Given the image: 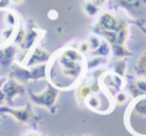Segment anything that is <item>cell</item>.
Listing matches in <instances>:
<instances>
[{
  "label": "cell",
  "mask_w": 146,
  "mask_h": 136,
  "mask_svg": "<svg viewBox=\"0 0 146 136\" xmlns=\"http://www.w3.org/2000/svg\"><path fill=\"white\" fill-rule=\"evenodd\" d=\"M37 36H38V32L34 30V29H30L27 32H25V36H24V38H23V42L20 43V46H21V48L25 50V51H27V50H30L32 46H34V43L36 41V38H37Z\"/></svg>",
  "instance_id": "cell-8"
},
{
  "label": "cell",
  "mask_w": 146,
  "mask_h": 136,
  "mask_svg": "<svg viewBox=\"0 0 146 136\" xmlns=\"http://www.w3.org/2000/svg\"><path fill=\"white\" fill-rule=\"evenodd\" d=\"M113 50H114V53L116 56H126V54H130V52H127V50L124 47V45H114L113 46Z\"/></svg>",
  "instance_id": "cell-19"
},
{
  "label": "cell",
  "mask_w": 146,
  "mask_h": 136,
  "mask_svg": "<svg viewBox=\"0 0 146 136\" xmlns=\"http://www.w3.org/2000/svg\"><path fill=\"white\" fill-rule=\"evenodd\" d=\"M50 58H51V54L46 50H43L42 47H36L34 52L31 53V56L29 57V60L25 62V67L29 68V67H35V66H38V64H43Z\"/></svg>",
  "instance_id": "cell-3"
},
{
  "label": "cell",
  "mask_w": 146,
  "mask_h": 136,
  "mask_svg": "<svg viewBox=\"0 0 146 136\" xmlns=\"http://www.w3.org/2000/svg\"><path fill=\"white\" fill-rule=\"evenodd\" d=\"M24 92V88L17 84L15 80H8L4 86L1 87V93L4 94V98L13 99L14 97L21 94Z\"/></svg>",
  "instance_id": "cell-6"
},
{
  "label": "cell",
  "mask_w": 146,
  "mask_h": 136,
  "mask_svg": "<svg viewBox=\"0 0 146 136\" xmlns=\"http://www.w3.org/2000/svg\"><path fill=\"white\" fill-rule=\"evenodd\" d=\"M104 62H105L104 57H92V58H89L88 62H87V66H88V68H97L98 66L103 64Z\"/></svg>",
  "instance_id": "cell-17"
},
{
  "label": "cell",
  "mask_w": 146,
  "mask_h": 136,
  "mask_svg": "<svg viewBox=\"0 0 146 136\" xmlns=\"http://www.w3.org/2000/svg\"><path fill=\"white\" fill-rule=\"evenodd\" d=\"M3 83H4V80H3L1 78H0V88H1V87H3Z\"/></svg>",
  "instance_id": "cell-30"
},
{
  "label": "cell",
  "mask_w": 146,
  "mask_h": 136,
  "mask_svg": "<svg viewBox=\"0 0 146 136\" xmlns=\"http://www.w3.org/2000/svg\"><path fill=\"white\" fill-rule=\"evenodd\" d=\"M57 95H58V90L54 87H50L48 86L45 90L41 92V93H38V94L31 93L30 97L32 99V102L36 103L37 105H42V106L51 108V106L54 104V102H56Z\"/></svg>",
  "instance_id": "cell-2"
},
{
  "label": "cell",
  "mask_w": 146,
  "mask_h": 136,
  "mask_svg": "<svg viewBox=\"0 0 146 136\" xmlns=\"http://www.w3.org/2000/svg\"><path fill=\"white\" fill-rule=\"evenodd\" d=\"M89 50H90V46H89L88 41L81 42V45H79V51H81V53H87V52H89Z\"/></svg>",
  "instance_id": "cell-25"
},
{
  "label": "cell",
  "mask_w": 146,
  "mask_h": 136,
  "mask_svg": "<svg viewBox=\"0 0 146 136\" xmlns=\"http://www.w3.org/2000/svg\"><path fill=\"white\" fill-rule=\"evenodd\" d=\"M10 1H11V0H0V9H6V8H9Z\"/></svg>",
  "instance_id": "cell-27"
},
{
  "label": "cell",
  "mask_w": 146,
  "mask_h": 136,
  "mask_svg": "<svg viewBox=\"0 0 146 136\" xmlns=\"http://www.w3.org/2000/svg\"><path fill=\"white\" fill-rule=\"evenodd\" d=\"M15 53H16L15 46H8L5 48L0 50V66H3V67L10 66L13 58L15 57Z\"/></svg>",
  "instance_id": "cell-7"
},
{
  "label": "cell",
  "mask_w": 146,
  "mask_h": 136,
  "mask_svg": "<svg viewBox=\"0 0 146 136\" xmlns=\"http://www.w3.org/2000/svg\"><path fill=\"white\" fill-rule=\"evenodd\" d=\"M0 111L11 114L17 121H21V123H27L32 117V113L30 111V109L26 108H5V106H1Z\"/></svg>",
  "instance_id": "cell-5"
},
{
  "label": "cell",
  "mask_w": 146,
  "mask_h": 136,
  "mask_svg": "<svg viewBox=\"0 0 146 136\" xmlns=\"http://www.w3.org/2000/svg\"><path fill=\"white\" fill-rule=\"evenodd\" d=\"M135 86L140 92L142 93H146V78H139L135 82Z\"/></svg>",
  "instance_id": "cell-22"
},
{
  "label": "cell",
  "mask_w": 146,
  "mask_h": 136,
  "mask_svg": "<svg viewBox=\"0 0 146 136\" xmlns=\"http://www.w3.org/2000/svg\"><path fill=\"white\" fill-rule=\"evenodd\" d=\"M134 113H136L140 116H146V98L140 99L134 105Z\"/></svg>",
  "instance_id": "cell-12"
},
{
  "label": "cell",
  "mask_w": 146,
  "mask_h": 136,
  "mask_svg": "<svg viewBox=\"0 0 146 136\" xmlns=\"http://www.w3.org/2000/svg\"><path fill=\"white\" fill-rule=\"evenodd\" d=\"M29 69H30V79H42L46 77L47 67L45 64H38Z\"/></svg>",
  "instance_id": "cell-10"
},
{
  "label": "cell",
  "mask_w": 146,
  "mask_h": 136,
  "mask_svg": "<svg viewBox=\"0 0 146 136\" xmlns=\"http://www.w3.org/2000/svg\"><path fill=\"white\" fill-rule=\"evenodd\" d=\"M13 34H14V27H8V29H4L3 30V32H1V36H3V38L4 40H8V38H10L13 36Z\"/></svg>",
  "instance_id": "cell-23"
},
{
  "label": "cell",
  "mask_w": 146,
  "mask_h": 136,
  "mask_svg": "<svg viewBox=\"0 0 146 136\" xmlns=\"http://www.w3.org/2000/svg\"><path fill=\"white\" fill-rule=\"evenodd\" d=\"M114 68H115V72L118 73V76L123 77L124 73H125V69H126V63L124 61H120V62H118V63L115 64Z\"/></svg>",
  "instance_id": "cell-21"
},
{
  "label": "cell",
  "mask_w": 146,
  "mask_h": 136,
  "mask_svg": "<svg viewBox=\"0 0 146 136\" xmlns=\"http://www.w3.org/2000/svg\"><path fill=\"white\" fill-rule=\"evenodd\" d=\"M109 52H110V47H109V45L107 42H102L100 46L93 52V54H98L99 57H105L109 54Z\"/></svg>",
  "instance_id": "cell-15"
},
{
  "label": "cell",
  "mask_w": 146,
  "mask_h": 136,
  "mask_svg": "<svg viewBox=\"0 0 146 136\" xmlns=\"http://www.w3.org/2000/svg\"><path fill=\"white\" fill-rule=\"evenodd\" d=\"M24 136H42V135H41V134H38L37 131H27Z\"/></svg>",
  "instance_id": "cell-28"
},
{
  "label": "cell",
  "mask_w": 146,
  "mask_h": 136,
  "mask_svg": "<svg viewBox=\"0 0 146 136\" xmlns=\"http://www.w3.org/2000/svg\"><path fill=\"white\" fill-rule=\"evenodd\" d=\"M92 93H93V90H92V86L90 84H82L76 90V98H77L78 102H86L87 98Z\"/></svg>",
  "instance_id": "cell-9"
},
{
  "label": "cell",
  "mask_w": 146,
  "mask_h": 136,
  "mask_svg": "<svg viewBox=\"0 0 146 136\" xmlns=\"http://www.w3.org/2000/svg\"><path fill=\"white\" fill-rule=\"evenodd\" d=\"M6 19H8V20H6V21H8V24H9L11 27H14V25L16 24V20H15V17H14V15H13L11 13L6 15Z\"/></svg>",
  "instance_id": "cell-26"
},
{
  "label": "cell",
  "mask_w": 146,
  "mask_h": 136,
  "mask_svg": "<svg viewBox=\"0 0 146 136\" xmlns=\"http://www.w3.org/2000/svg\"><path fill=\"white\" fill-rule=\"evenodd\" d=\"M87 105L93 110H100V98L98 95H89L87 98Z\"/></svg>",
  "instance_id": "cell-14"
},
{
  "label": "cell",
  "mask_w": 146,
  "mask_h": 136,
  "mask_svg": "<svg viewBox=\"0 0 146 136\" xmlns=\"http://www.w3.org/2000/svg\"><path fill=\"white\" fill-rule=\"evenodd\" d=\"M127 99V95L125 93H118L115 97V102L118 103V104H124V103L126 102Z\"/></svg>",
  "instance_id": "cell-24"
},
{
  "label": "cell",
  "mask_w": 146,
  "mask_h": 136,
  "mask_svg": "<svg viewBox=\"0 0 146 136\" xmlns=\"http://www.w3.org/2000/svg\"><path fill=\"white\" fill-rule=\"evenodd\" d=\"M119 1L129 9H137L141 5V0H119Z\"/></svg>",
  "instance_id": "cell-18"
},
{
  "label": "cell",
  "mask_w": 146,
  "mask_h": 136,
  "mask_svg": "<svg viewBox=\"0 0 146 136\" xmlns=\"http://www.w3.org/2000/svg\"><path fill=\"white\" fill-rule=\"evenodd\" d=\"M136 68H137V71L140 73L146 74V50L141 53V56L139 57L137 63H136Z\"/></svg>",
  "instance_id": "cell-16"
},
{
  "label": "cell",
  "mask_w": 146,
  "mask_h": 136,
  "mask_svg": "<svg viewBox=\"0 0 146 136\" xmlns=\"http://www.w3.org/2000/svg\"><path fill=\"white\" fill-rule=\"evenodd\" d=\"M120 26V23L118 19L110 13H103L100 14L99 19H98V27L102 30L108 31H116Z\"/></svg>",
  "instance_id": "cell-4"
},
{
  "label": "cell",
  "mask_w": 146,
  "mask_h": 136,
  "mask_svg": "<svg viewBox=\"0 0 146 136\" xmlns=\"http://www.w3.org/2000/svg\"><path fill=\"white\" fill-rule=\"evenodd\" d=\"M1 43H3V42H1V40H0V46H1Z\"/></svg>",
  "instance_id": "cell-31"
},
{
  "label": "cell",
  "mask_w": 146,
  "mask_h": 136,
  "mask_svg": "<svg viewBox=\"0 0 146 136\" xmlns=\"http://www.w3.org/2000/svg\"><path fill=\"white\" fill-rule=\"evenodd\" d=\"M84 11L87 15H89V16H96L97 14L99 13V6H98L96 3L87 1L84 4Z\"/></svg>",
  "instance_id": "cell-13"
},
{
  "label": "cell",
  "mask_w": 146,
  "mask_h": 136,
  "mask_svg": "<svg viewBox=\"0 0 146 136\" xmlns=\"http://www.w3.org/2000/svg\"><path fill=\"white\" fill-rule=\"evenodd\" d=\"M11 1H14V3H16V4H19V3H21L23 0H11Z\"/></svg>",
  "instance_id": "cell-29"
},
{
  "label": "cell",
  "mask_w": 146,
  "mask_h": 136,
  "mask_svg": "<svg viewBox=\"0 0 146 136\" xmlns=\"http://www.w3.org/2000/svg\"><path fill=\"white\" fill-rule=\"evenodd\" d=\"M127 36H129V29L120 24L119 29L115 31V45H124L127 40Z\"/></svg>",
  "instance_id": "cell-11"
},
{
  "label": "cell",
  "mask_w": 146,
  "mask_h": 136,
  "mask_svg": "<svg viewBox=\"0 0 146 136\" xmlns=\"http://www.w3.org/2000/svg\"><path fill=\"white\" fill-rule=\"evenodd\" d=\"M88 43H89L90 48H92L93 51H96V50L98 48V47L100 46L102 41H100V40L97 37V36H90V37L88 38Z\"/></svg>",
  "instance_id": "cell-20"
},
{
  "label": "cell",
  "mask_w": 146,
  "mask_h": 136,
  "mask_svg": "<svg viewBox=\"0 0 146 136\" xmlns=\"http://www.w3.org/2000/svg\"><path fill=\"white\" fill-rule=\"evenodd\" d=\"M81 73V62L72 61L66 57L63 53H61L50 69V79L54 87L66 89L78 79Z\"/></svg>",
  "instance_id": "cell-1"
}]
</instances>
